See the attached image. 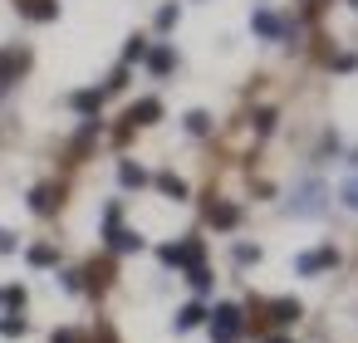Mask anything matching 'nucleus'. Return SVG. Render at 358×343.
Returning <instances> with one entry per match:
<instances>
[{"label":"nucleus","instance_id":"14","mask_svg":"<svg viewBox=\"0 0 358 343\" xmlns=\"http://www.w3.org/2000/svg\"><path fill=\"white\" fill-rule=\"evenodd\" d=\"M118 182H123V187L133 191V187H143V182H148V172H143L138 162H123V167H118Z\"/></svg>","mask_w":358,"mask_h":343},{"label":"nucleus","instance_id":"5","mask_svg":"<svg viewBox=\"0 0 358 343\" xmlns=\"http://www.w3.org/2000/svg\"><path fill=\"white\" fill-rule=\"evenodd\" d=\"M55 206H59V187H55V182H45V187H35V191H30V211L50 216Z\"/></svg>","mask_w":358,"mask_h":343},{"label":"nucleus","instance_id":"12","mask_svg":"<svg viewBox=\"0 0 358 343\" xmlns=\"http://www.w3.org/2000/svg\"><path fill=\"white\" fill-rule=\"evenodd\" d=\"M206 319H211V314H206V309H201V304H187V309H182V314H177V328H182V333H187V328H196V323H206Z\"/></svg>","mask_w":358,"mask_h":343},{"label":"nucleus","instance_id":"17","mask_svg":"<svg viewBox=\"0 0 358 343\" xmlns=\"http://www.w3.org/2000/svg\"><path fill=\"white\" fill-rule=\"evenodd\" d=\"M99 98H103V94H99V89H84V94H74V98H69V103H74V108H79V113H94V108H99Z\"/></svg>","mask_w":358,"mask_h":343},{"label":"nucleus","instance_id":"25","mask_svg":"<svg viewBox=\"0 0 358 343\" xmlns=\"http://www.w3.org/2000/svg\"><path fill=\"white\" fill-rule=\"evenodd\" d=\"M255 128H260V133H270V128H275V108H260V118H255Z\"/></svg>","mask_w":358,"mask_h":343},{"label":"nucleus","instance_id":"2","mask_svg":"<svg viewBox=\"0 0 358 343\" xmlns=\"http://www.w3.org/2000/svg\"><path fill=\"white\" fill-rule=\"evenodd\" d=\"M329 265H338V250H334V245L309 250V255H299V260H294V270H299V275H319V270H329Z\"/></svg>","mask_w":358,"mask_h":343},{"label":"nucleus","instance_id":"11","mask_svg":"<svg viewBox=\"0 0 358 343\" xmlns=\"http://www.w3.org/2000/svg\"><path fill=\"white\" fill-rule=\"evenodd\" d=\"M157 191H162V196H172V201H187V182H182V177H172V172H162V177H157Z\"/></svg>","mask_w":358,"mask_h":343},{"label":"nucleus","instance_id":"4","mask_svg":"<svg viewBox=\"0 0 358 343\" xmlns=\"http://www.w3.org/2000/svg\"><path fill=\"white\" fill-rule=\"evenodd\" d=\"M108 235V250H118V255H133V250H143V235L138 231H123V226H113V231H103Z\"/></svg>","mask_w":358,"mask_h":343},{"label":"nucleus","instance_id":"10","mask_svg":"<svg viewBox=\"0 0 358 343\" xmlns=\"http://www.w3.org/2000/svg\"><path fill=\"white\" fill-rule=\"evenodd\" d=\"M172 64H177V54H172L167 45H157V50H148V69H152V74H167Z\"/></svg>","mask_w":358,"mask_h":343},{"label":"nucleus","instance_id":"8","mask_svg":"<svg viewBox=\"0 0 358 343\" xmlns=\"http://www.w3.org/2000/svg\"><path fill=\"white\" fill-rule=\"evenodd\" d=\"M162 118V103L157 98H143V103H133V113H128V123H157Z\"/></svg>","mask_w":358,"mask_h":343},{"label":"nucleus","instance_id":"29","mask_svg":"<svg viewBox=\"0 0 358 343\" xmlns=\"http://www.w3.org/2000/svg\"><path fill=\"white\" fill-rule=\"evenodd\" d=\"M270 343H289V338H270Z\"/></svg>","mask_w":358,"mask_h":343},{"label":"nucleus","instance_id":"16","mask_svg":"<svg viewBox=\"0 0 358 343\" xmlns=\"http://www.w3.org/2000/svg\"><path fill=\"white\" fill-rule=\"evenodd\" d=\"M25 328H30V323H25L20 314H0V333H6V338H20Z\"/></svg>","mask_w":358,"mask_h":343},{"label":"nucleus","instance_id":"21","mask_svg":"<svg viewBox=\"0 0 358 343\" xmlns=\"http://www.w3.org/2000/svg\"><path fill=\"white\" fill-rule=\"evenodd\" d=\"M123 84H128V64H123V69H113V74H108V84H103V94H118V89H123Z\"/></svg>","mask_w":358,"mask_h":343},{"label":"nucleus","instance_id":"1","mask_svg":"<svg viewBox=\"0 0 358 343\" xmlns=\"http://www.w3.org/2000/svg\"><path fill=\"white\" fill-rule=\"evenodd\" d=\"M211 333H216V343H236V338H241V309H236V304H216Z\"/></svg>","mask_w":358,"mask_h":343},{"label":"nucleus","instance_id":"28","mask_svg":"<svg viewBox=\"0 0 358 343\" xmlns=\"http://www.w3.org/2000/svg\"><path fill=\"white\" fill-rule=\"evenodd\" d=\"M55 343H79V338H74V333L64 328V333H55Z\"/></svg>","mask_w":358,"mask_h":343},{"label":"nucleus","instance_id":"27","mask_svg":"<svg viewBox=\"0 0 358 343\" xmlns=\"http://www.w3.org/2000/svg\"><path fill=\"white\" fill-rule=\"evenodd\" d=\"M10 250H15V235H10V231H0V255H10Z\"/></svg>","mask_w":358,"mask_h":343},{"label":"nucleus","instance_id":"9","mask_svg":"<svg viewBox=\"0 0 358 343\" xmlns=\"http://www.w3.org/2000/svg\"><path fill=\"white\" fill-rule=\"evenodd\" d=\"M294 319H299V304H294V299H275V304H270V323L285 328V323H294Z\"/></svg>","mask_w":358,"mask_h":343},{"label":"nucleus","instance_id":"24","mask_svg":"<svg viewBox=\"0 0 358 343\" xmlns=\"http://www.w3.org/2000/svg\"><path fill=\"white\" fill-rule=\"evenodd\" d=\"M338 196H343V206H353V211H358V177H353V182H343V191H338Z\"/></svg>","mask_w":358,"mask_h":343},{"label":"nucleus","instance_id":"30","mask_svg":"<svg viewBox=\"0 0 358 343\" xmlns=\"http://www.w3.org/2000/svg\"><path fill=\"white\" fill-rule=\"evenodd\" d=\"M348 6H358V0H348Z\"/></svg>","mask_w":358,"mask_h":343},{"label":"nucleus","instance_id":"18","mask_svg":"<svg viewBox=\"0 0 358 343\" xmlns=\"http://www.w3.org/2000/svg\"><path fill=\"white\" fill-rule=\"evenodd\" d=\"M55 260H59V250H55V245H30V265H40V270H45V265H55Z\"/></svg>","mask_w":358,"mask_h":343},{"label":"nucleus","instance_id":"3","mask_svg":"<svg viewBox=\"0 0 358 343\" xmlns=\"http://www.w3.org/2000/svg\"><path fill=\"white\" fill-rule=\"evenodd\" d=\"M294 211H299V216H314V211H324V187H319V182H304V187H299V201H294Z\"/></svg>","mask_w":358,"mask_h":343},{"label":"nucleus","instance_id":"7","mask_svg":"<svg viewBox=\"0 0 358 343\" xmlns=\"http://www.w3.org/2000/svg\"><path fill=\"white\" fill-rule=\"evenodd\" d=\"M206 221H211L216 231H231V226L241 221V206H231V201H216V206L206 211Z\"/></svg>","mask_w":358,"mask_h":343},{"label":"nucleus","instance_id":"23","mask_svg":"<svg viewBox=\"0 0 358 343\" xmlns=\"http://www.w3.org/2000/svg\"><path fill=\"white\" fill-rule=\"evenodd\" d=\"M172 25H177V6H162L157 10V30H172Z\"/></svg>","mask_w":358,"mask_h":343},{"label":"nucleus","instance_id":"26","mask_svg":"<svg viewBox=\"0 0 358 343\" xmlns=\"http://www.w3.org/2000/svg\"><path fill=\"white\" fill-rule=\"evenodd\" d=\"M334 69H343V74H348V69H358V54H338V59H334Z\"/></svg>","mask_w":358,"mask_h":343},{"label":"nucleus","instance_id":"22","mask_svg":"<svg viewBox=\"0 0 358 343\" xmlns=\"http://www.w3.org/2000/svg\"><path fill=\"white\" fill-rule=\"evenodd\" d=\"M260 260V245H236V265H255Z\"/></svg>","mask_w":358,"mask_h":343},{"label":"nucleus","instance_id":"19","mask_svg":"<svg viewBox=\"0 0 358 343\" xmlns=\"http://www.w3.org/2000/svg\"><path fill=\"white\" fill-rule=\"evenodd\" d=\"M187 133H211V113L192 108V113H187Z\"/></svg>","mask_w":358,"mask_h":343},{"label":"nucleus","instance_id":"15","mask_svg":"<svg viewBox=\"0 0 358 343\" xmlns=\"http://www.w3.org/2000/svg\"><path fill=\"white\" fill-rule=\"evenodd\" d=\"M187 284H192L196 294H206V289H211V270H206V265H192V270H187Z\"/></svg>","mask_w":358,"mask_h":343},{"label":"nucleus","instance_id":"20","mask_svg":"<svg viewBox=\"0 0 358 343\" xmlns=\"http://www.w3.org/2000/svg\"><path fill=\"white\" fill-rule=\"evenodd\" d=\"M143 54H148V40H143V35H133V40H128V50H123V64H133V59H143Z\"/></svg>","mask_w":358,"mask_h":343},{"label":"nucleus","instance_id":"6","mask_svg":"<svg viewBox=\"0 0 358 343\" xmlns=\"http://www.w3.org/2000/svg\"><path fill=\"white\" fill-rule=\"evenodd\" d=\"M255 35H265V40H285V20L280 15H270V10H255Z\"/></svg>","mask_w":358,"mask_h":343},{"label":"nucleus","instance_id":"31","mask_svg":"<svg viewBox=\"0 0 358 343\" xmlns=\"http://www.w3.org/2000/svg\"><path fill=\"white\" fill-rule=\"evenodd\" d=\"M0 304H6V294H0Z\"/></svg>","mask_w":358,"mask_h":343},{"label":"nucleus","instance_id":"13","mask_svg":"<svg viewBox=\"0 0 358 343\" xmlns=\"http://www.w3.org/2000/svg\"><path fill=\"white\" fill-rule=\"evenodd\" d=\"M25 15H30V20H55L59 6H55V0H25Z\"/></svg>","mask_w":358,"mask_h":343}]
</instances>
